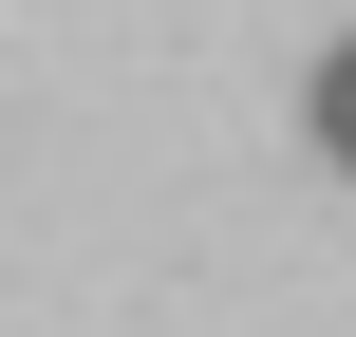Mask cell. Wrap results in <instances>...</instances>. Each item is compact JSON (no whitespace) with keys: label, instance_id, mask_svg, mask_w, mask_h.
I'll use <instances>...</instances> for the list:
<instances>
[{"label":"cell","instance_id":"6da1fadb","mask_svg":"<svg viewBox=\"0 0 356 337\" xmlns=\"http://www.w3.org/2000/svg\"><path fill=\"white\" fill-rule=\"evenodd\" d=\"M319 169H356V38L319 56Z\"/></svg>","mask_w":356,"mask_h":337}]
</instances>
